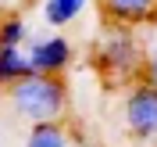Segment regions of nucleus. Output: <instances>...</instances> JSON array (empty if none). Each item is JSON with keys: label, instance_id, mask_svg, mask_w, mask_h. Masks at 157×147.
<instances>
[{"label": "nucleus", "instance_id": "obj_6", "mask_svg": "<svg viewBox=\"0 0 157 147\" xmlns=\"http://www.w3.org/2000/svg\"><path fill=\"white\" fill-rule=\"evenodd\" d=\"M21 147H71V133L61 126V118L57 122H36V126H29Z\"/></svg>", "mask_w": 157, "mask_h": 147}, {"label": "nucleus", "instance_id": "obj_9", "mask_svg": "<svg viewBox=\"0 0 157 147\" xmlns=\"http://www.w3.org/2000/svg\"><path fill=\"white\" fill-rule=\"evenodd\" d=\"M25 39H29V25L18 14H11V18L0 22V47H21Z\"/></svg>", "mask_w": 157, "mask_h": 147}, {"label": "nucleus", "instance_id": "obj_8", "mask_svg": "<svg viewBox=\"0 0 157 147\" xmlns=\"http://www.w3.org/2000/svg\"><path fill=\"white\" fill-rule=\"evenodd\" d=\"M29 72L32 68H29V58H25L21 47H0V86H11Z\"/></svg>", "mask_w": 157, "mask_h": 147}, {"label": "nucleus", "instance_id": "obj_2", "mask_svg": "<svg viewBox=\"0 0 157 147\" xmlns=\"http://www.w3.org/2000/svg\"><path fill=\"white\" fill-rule=\"evenodd\" d=\"M121 118H125V129L136 140H157V86H150L147 79L136 83L125 93Z\"/></svg>", "mask_w": 157, "mask_h": 147}, {"label": "nucleus", "instance_id": "obj_5", "mask_svg": "<svg viewBox=\"0 0 157 147\" xmlns=\"http://www.w3.org/2000/svg\"><path fill=\"white\" fill-rule=\"evenodd\" d=\"M100 11L111 25H143L157 18V0H100Z\"/></svg>", "mask_w": 157, "mask_h": 147}, {"label": "nucleus", "instance_id": "obj_3", "mask_svg": "<svg viewBox=\"0 0 157 147\" xmlns=\"http://www.w3.org/2000/svg\"><path fill=\"white\" fill-rule=\"evenodd\" d=\"M143 50H139L136 36L132 29H118L104 39V47H100V65L111 72V76H136L143 68Z\"/></svg>", "mask_w": 157, "mask_h": 147}, {"label": "nucleus", "instance_id": "obj_10", "mask_svg": "<svg viewBox=\"0 0 157 147\" xmlns=\"http://www.w3.org/2000/svg\"><path fill=\"white\" fill-rule=\"evenodd\" d=\"M143 76H147L150 86H157V47H150L147 58H143Z\"/></svg>", "mask_w": 157, "mask_h": 147}, {"label": "nucleus", "instance_id": "obj_4", "mask_svg": "<svg viewBox=\"0 0 157 147\" xmlns=\"http://www.w3.org/2000/svg\"><path fill=\"white\" fill-rule=\"evenodd\" d=\"M25 58H29V68L32 72L57 76L61 68H68V61H71V43L64 36H39V39L29 43Z\"/></svg>", "mask_w": 157, "mask_h": 147}, {"label": "nucleus", "instance_id": "obj_1", "mask_svg": "<svg viewBox=\"0 0 157 147\" xmlns=\"http://www.w3.org/2000/svg\"><path fill=\"white\" fill-rule=\"evenodd\" d=\"M68 104V90L57 76H43V72H29L18 83L7 86V111L21 122H57Z\"/></svg>", "mask_w": 157, "mask_h": 147}, {"label": "nucleus", "instance_id": "obj_11", "mask_svg": "<svg viewBox=\"0 0 157 147\" xmlns=\"http://www.w3.org/2000/svg\"><path fill=\"white\" fill-rule=\"evenodd\" d=\"M0 147H11V133H7V122L0 118Z\"/></svg>", "mask_w": 157, "mask_h": 147}, {"label": "nucleus", "instance_id": "obj_7", "mask_svg": "<svg viewBox=\"0 0 157 147\" xmlns=\"http://www.w3.org/2000/svg\"><path fill=\"white\" fill-rule=\"evenodd\" d=\"M86 4L89 0H43V18H47V25L61 29V25H71L86 11Z\"/></svg>", "mask_w": 157, "mask_h": 147}]
</instances>
